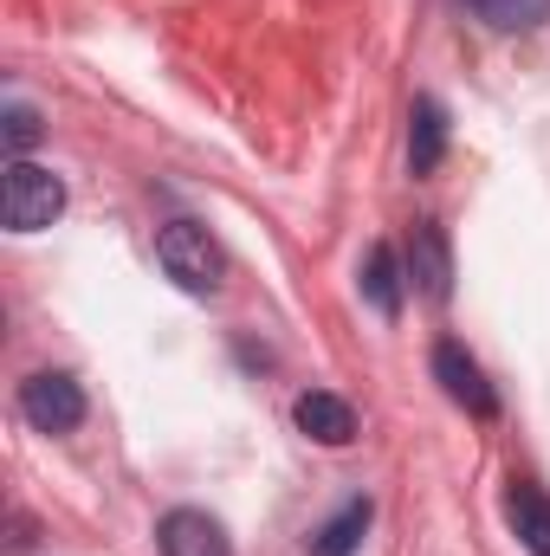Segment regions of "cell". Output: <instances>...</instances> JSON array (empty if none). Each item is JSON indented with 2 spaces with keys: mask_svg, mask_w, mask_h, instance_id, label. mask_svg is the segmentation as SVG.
Listing matches in <instances>:
<instances>
[{
  "mask_svg": "<svg viewBox=\"0 0 550 556\" xmlns=\"http://www.w3.org/2000/svg\"><path fill=\"white\" fill-rule=\"evenodd\" d=\"M440 155H447V111H440L434 98H414V111H409V168L414 175H434Z\"/></svg>",
  "mask_w": 550,
  "mask_h": 556,
  "instance_id": "obj_9",
  "label": "cell"
},
{
  "mask_svg": "<svg viewBox=\"0 0 550 556\" xmlns=\"http://www.w3.org/2000/svg\"><path fill=\"white\" fill-rule=\"evenodd\" d=\"M505 525H512V538L532 556H550V492L545 485L512 479V492H505Z\"/></svg>",
  "mask_w": 550,
  "mask_h": 556,
  "instance_id": "obj_8",
  "label": "cell"
},
{
  "mask_svg": "<svg viewBox=\"0 0 550 556\" xmlns=\"http://www.w3.org/2000/svg\"><path fill=\"white\" fill-rule=\"evenodd\" d=\"M0 124H7V155H26V149L39 142V111H33V104H7Z\"/></svg>",
  "mask_w": 550,
  "mask_h": 556,
  "instance_id": "obj_13",
  "label": "cell"
},
{
  "mask_svg": "<svg viewBox=\"0 0 550 556\" xmlns=\"http://www.w3.org/2000/svg\"><path fill=\"white\" fill-rule=\"evenodd\" d=\"M155 260H162V273L175 278L182 291H195V298L221 291V278H227V260H221L214 233L195 227V220H168V227L155 233Z\"/></svg>",
  "mask_w": 550,
  "mask_h": 556,
  "instance_id": "obj_2",
  "label": "cell"
},
{
  "mask_svg": "<svg viewBox=\"0 0 550 556\" xmlns=\"http://www.w3.org/2000/svg\"><path fill=\"white\" fill-rule=\"evenodd\" d=\"M363 298L376 317H402V266H396V247H370L363 253Z\"/></svg>",
  "mask_w": 550,
  "mask_h": 556,
  "instance_id": "obj_10",
  "label": "cell"
},
{
  "mask_svg": "<svg viewBox=\"0 0 550 556\" xmlns=\"http://www.w3.org/2000/svg\"><path fill=\"white\" fill-rule=\"evenodd\" d=\"M20 415L33 420L39 433H72L85 420V389L65 369H39L20 382Z\"/></svg>",
  "mask_w": 550,
  "mask_h": 556,
  "instance_id": "obj_3",
  "label": "cell"
},
{
  "mask_svg": "<svg viewBox=\"0 0 550 556\" xmlns=\"http://www.w3.org/2000/svg\"><path fill=\"white\" fill-rule=\"evenodd\" d=\"M409 278L427 304H447L453 298V247H447V227L440 220H414L409 227Z\"/></svg>",
  "mask_w": 550,
  "mask_h": 556,
  "instance_id": "obj_4",
  "label": "cell"
},
{
  "mask_svg": "<svg viewBox=\"0 0 550 556\" xmlns=\"http://www.w3.org/2000/svg\"><path fill=\"white\" fill-rule=\"evenodd\" d=\"M434 382L447 389V402H453V408H466L473 420H492V415H499L492 382L479 376V363H473L460 343H434Z\"/></svg>",
  "mask_w": 550,
  "mask_h": 556,
  "instance_id": "obj_5",
  "label": "cell"
},
{
  "mask_svg": "<svg viewBox=\"0 0 550 556\" xmlns=\"http://www.w3.org/2000/svg\"><path fill=\"white\" fill-rule=\"evenodd\" d=\"M155 551L162 556H234V544H227V525L221 518L182 505V511H168L155 525Z\"/></svg>",
  "mask_w": 550,
  "mask_h": 556,
  "instance_id": "obj_6",
  "label": "cell"
},
{
  "mask_svg": "<svg viewBox=\"0 0 550 556\" xmlns=\"http://www.w3.org/2000/svg\"><path fill=\"white\" fill-rule=\"evenodd\" d=\"M370 518H376V505L370 498H350L317 538H311V556H357V544H363V531H370Z\"/></svg>",
  "mask_w": 550,
  "mask_h": 556,
  "instance_id": "obj_11",
  "label": "cell"
},
{
  "mask_svg": "<svg viewBox=\"0 0 550 556\" xmlns=\"http://www.w3.org/2000/svg\"><path fill=\"white\" fill-rule=\"evenodd\" d=\"M291 420H298L317 446H350V440H357V415H350V402L330 395V389H304L298 408H291Z\"/></svg>",
  "mask_w": 550,
  "mask_h": 556,
  "instance_id": "obj_7",
  "label": "cell"
},
{
  "mask_svg": "<svg viewBox=\"0 0 550 556\" xmlns=\"http://www.w3.org/2000/svg\"><path fill=\"white\" fill-rule=\"evenodd\" d=\"M59 214H65V181L52 168H39V162L13 155L7 181H0V220H7V233H39Z\"/></svg>",
  "mask_w": 550,
  "mask_h": 556,
  "instance_id": "obj_1",
  "label": "cell"
},
{
  "mask_svg": "<svg viewBox=\"0 0 550 556\" xmlns=\"http://www.w3.org/2000/svg\"><path fill=\"white\" fill-rule=\"evenodd\" d=\"M473 20H486L492 33H532L550 20V0H466Z\"/></svg>",
  "mask_w": 550,
  "mask_h": 556,
  "instance_id": "obj_12",
  "label": "cell"
}]
</instances>
